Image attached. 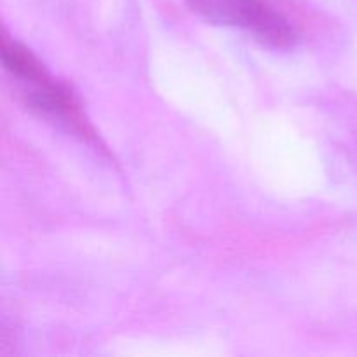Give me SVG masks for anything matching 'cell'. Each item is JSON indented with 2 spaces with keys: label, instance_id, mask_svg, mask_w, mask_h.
I'll use <instances>...</instances> for the list:
<instances>
[{
  "label": "cell",
  "instance_id": "obj_1",
  "mask_svg": "<svg viewBox=\"0 0 357 357\" xmlns=\"http://www.w3.org/2000/svg\"><path fill=\"white\" fill-rule=\"evenodd\" d=\"M3 68L21 84V98L35 114L65 124L70 131L86 139H94V131L84 115L75 94L49 75L40 61L24 45L2 31Z\"/></svg>",
  "mask_w": 357,
  "mask_h": 357
},
{
  "label": "cell",
  "instance_id": "obj_2",
  "mask_svg": "<svg viewBox=\"0 0 357 357\" xmlns=\"http://www.w3.org/2000/svg\"><path fill=\"white\" fill-rule=\"evenodd\" d=\"M195 13L209 21L232 24L253 33L271 47H289L295 42V28L284 14L268 0H185Z\"/></svg>",
  "mask_w": 357,
  "mask_h": 357
}]
</instances>
